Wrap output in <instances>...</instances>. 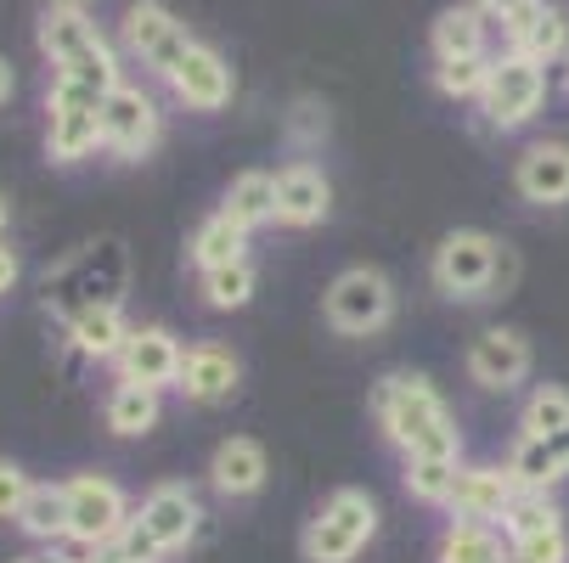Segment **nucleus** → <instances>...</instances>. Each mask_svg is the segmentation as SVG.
<instances>
[{
	"instance_id": "nucleus-4",
	"label": "nucleus",
	"mask_w": 569,
	"mask_h": 563,
	"mask_svg": "<svg viewBox=\"0 0 569 563\" xmlns=\"http://www.w3.org/2000/svg\"><path fill=\"white\" fill-rule=\"evenodd\" d=\"M513 277V254L502 237L491 231H479V225H457L440 237V249L429 260V282L440 299L451 304H479V299H491L502 282Z\"/></svg>"
},
{
	"instance_id": "nucleus-40",
	"label": "nucleus",
	"mask_w": 569,
	"mask_h": 563,
	"mask_svg": "<svg viewBox=\"0 0 569 563\" xmlns=\"http://www.w3.org/2000/svg\"><path fill=\"white\" fill-rule=\"evenodd\" d=\"M473 7H479L485 18H491V23H502V18H513L519 7H530V0H473Z\"/></svg>"
},
{
	"instance_id": "nucleus-42",
	"label": "nucleus",
	"mask_w": 569,
	"mask_h": 563,
	"mask_svg": "<svg viewBox=\"0 0 569 563\" xmlns=\"http://www.w3.org/2000/svg\"><path fill=\"white\" fill-rule=\"evenodd\" d=\"M79 563H124L119 546H91V552H79Z\"/></svg>"
},
{
	"instance_id": "nucleus-14",
	"label": "nucleus",
	"mask_w": 569,
	"mask_h": 563,
	"mask_svg": "<svg viewBox=\"0 0 569 563\" xmlns=\"http://www.w3.org/2000/svg\"><path fill=\"white\" fill-rule=\"evenodd\" d=\"M237 389H242V361H237L231 344H220V339L187 344L181 378H176V394L187 400V406H226Z\"/></svg>"
},
{
	"instance_id": "nucleus-35",
	"label": "nucleus",
	"mask_w": 569,
	"mask_h": 563,
	"mask_svg": "<svg viewBox=\"0 0 569 563\" xmlns=\"http://www.w3.org/2000/svg\"><path fill=\"white\" fill-rule=\"evenodd\" d=\"M508 552H513V563H569V524L547 530V535H530V541H513Z\"/></svg>"
},
{
	"instance_id": "nucleus-34",
	"label": "nucleus",
	"mask_w": 569,
	"mask_h": 563,
	"mask_svg": "<svg viewBox=\"0 0 569 563\" xmlns=\"http://www.w3.org/2000/svg\"><path fill=\"white\" fill-rule=\"evenodd\" d=\"M485 79H491V57H446V62H435V91L451 97V102H462V97L479 102Z\"/></svg>"
},
{
	"instance_id": "nucleus-31",
	"label": "nucleus",
	"mask_w": 569,
	"mask_h": 563,
	"mask_svg": "<svg viewBox=\"0 0 569 563\" xmlns=\"http://www.w3.org/2000/svg\"><path fill=\"white\" fill-rule=\"evenodd\" d=\"M563 524H569V519H563L558 496H547V491H519L497 530H502L508 546H513V541H530V535H547V530H563Z\"/></svg>"
},
{
	"instance_id": "nucleus-19",
	"label": "nucleus",
	"mask_w": 569,
	"mask_h": 563,
	"mask_svg": "<svg viewBox=\"0 0 569 563\" xmlns=\"http://www.w3.org/2000/svg\"><path fill=\"white\" fill-rule=\"evenodd\" d=\"M164 86H170V97H176L181 108H192V113H220V108L231 102V91H237V79H231V62H226L214 46L192 40V51L181 57V68L164 79Z\"/></svg>"
},
{
	"instance_id": "nucleus-41",
	"label": "nucleus",
	"mask_w": 569,
	"mask_h": 563,
	"mask_svg": "<svg viewBox=\"0 0 569 563\" xmlns=\"http://www.w3.org/2000/svg\"><path fill=\"white\" fill-rule=\"evenodd\" d=\"M12 91H18V73H12V62H7V57H0V108L12 102Z\"/></svg>"
},
{
	"instance_id": "nucleus-47",
	"label": "nucleus",
	"mask_w": 569,
	"mask_h": 563,
	"mask_svg": "<svg viewBox=\"0 0 569 563\" xmlns=\"http://www.w3.org/2000/svg\"><path fill=\"white\" fill-rule=\"evenodd\" d=\"M563 79H569V57H563Z\"/></svg>"
},
{
	"instance_id": "nucleus-20",
	"label": "nucleus",
	"mask_w": 569,
	"mask_h": 563,
	"mask_svg": "<svg viewBox=\"0 0 569 563\" xmlns=\"http://www.w3.org/2000/svg\"><path fill=\"white\" fill-rule=\"evenodd\" d=\"M513 192L530 209H563L569 203V141H530L513 164Z\"/></svg>"
},
{
	"instance_id": "nucleus-23",
	"label": "nucleus",
	"mask_w": 569,
	"mask_h": 563,
	"mask_svg": "<svg viewBox=\"0 0 569 563\" xmlns=\"http://www.w3.org/2000/svg\"><path fill=\"white\" fill-rule=\"evenodd\" d=\"M220 214H231L242 231H266V225H277V175L271 170H242V175H231V187H226V198H220Z\"/></svg>"
},
{
	"instance_id": "nucleus-38",
	"label": "nucleus",
	"mask_w": 569,
	"mask_h": 563,
	"mask_svg": "<svg viewBox=\"0 0 569 563\" xmlns=\"http://www.w3.org/2000/svg\"><path fill=\"white\" fill-rule=\"evenodd\" d=\"M113 546H119V557H124V563H170L164 552L152 546V535L136 524V513H130V524H124V535H119Z\"/></svg>"
},
{
	"instance_id": "nucleus-2",
	"label": "nucleus",
	"mask_w": 569,
	"mask_h": 563,
	"mask_svg": "<svg viewBox=\"0 0 569 563\" xmlns=\"http://www.w3.org/2000/svg\"><path fill=\"white\" fill-rule=\"evenodd\" d=\"M34 46L51 62V73H73V79H86V86H97V91H113L124 79L113 40L97 29V18L86 7H57L51 0V7L40 12V23H34Z\"/></svg>"
},
{
	"instance_id": "nucleus-6",
	"label": "nucleus",
	"mask_w": 569,
	"mask_h": 563,
	"mask_svg": "<svg viewBox=\"0 0 569 563\" xmlns=\"http://www.w3.org/2000/svg\"><path fill=\"white\" fill-rule=\"evenodd\" d=\"M102 102L108 91L86 86L73 73H51V86H46V158L51 164L73 170L102 147Z\"/></svg>"
},
{
	"instance_id": "nucleus-5",
	"label": "nucleus",
	"mask_w": 569,
	"mask_h": 563,
	"mask_svg": "<svg viewBox=\"0 0 569 563\" xmlns=\"http://www.w3.org/2000/svg\"><path fill=\"white\" fill-rule=\"evenodd\" d=\"M383 530V513H378V496L361 491V485H339L328 502H321L299 535V552L305 563H356Z\"/></svg>"
},
{
	"instance_id": "nucleus-8",
	"label": "nucleus",
	"mask_w": 569,
	"mask_h": 563,
	"mask_svg": "<svg viewBox=\"0 0 569 563\" xmlns=\"http://www.w3.org/2000/svg\"><path fill=\"white\" fill-rule=\"evenodd\" d=\"M62 485H68V546L91 552V546H113L124 535L136 507H130L119 479H108V473H73V479H62Z\"/></svg>"
},
{
	"instance_id": "nucleus-37",
	"label": "nucleus",
	"mask_w": 569,
	"mask_h": 563,
	"mask_svg": "<svg viewBox=\"0 0 569 563\" xmlns=\"http://www.w3.org/2000/svg\"><path fill=\"white\" fill-rule=\"evenodd\" d=\"M288 135H293V147H316L321 135H328V108H321V102H299L288 113Z\"/></svg>"
},
{
	"instance_id": "nucleus-25",
	"label": "nucleus",
	"mask_w": 569,
	"mask_h": 563,
	"mask_svg": "<svg viewBox=\"0 0 569 563\" xmlns=\"http://www.w3.org/2000/svg\"><path fill=\"white\" fill-rule=\"evenodd\" d=\"M130 339V321H124V304H97L86 315L68 321V344L86 355V361H113Z\"/></svg>"
},
{
	"instance_id": "nucleus-36",
	"label": "nucleus",
	"mask_w": 569,
	"mask_h": 563,
	"mask_svg": "<svg viewBox=\"0 0 569 563\" xmlns=\"http://www.w3.org/2000/svg\"><path fill=\"white\" fill-rule=\"evenodd\" d=\"M29 491H34V479L18 462H0V519H18L23 502H29Z\"/></svg>"
},
{
	"instance_id": "nucleus-43",
	"label": "nucleus",
	"mask_w": 569,
	"mask_h": 563,
	"mask_svg": "<svg viewBox=\"0 0 569 563\" xmlns=\"http://www.w3.org/2000/svg\"><path fill=\"white\" fill-rule=\"evenodd\" d=\"M547 440H552V451H558V462L569 468V429H558V434H547Z\"/></svg>"
},
{
	"instance_id": "nucleus-22",
	"label": "nucleus",
	"mask_w": 569,
	"mask_h": 563,
	"mask_svg": "<svg viewBox=\"0 0 569 563\" xmlns=\"http://www.w3.org/2000/svg\"><path fill=\"white\" fill-rule=\"evenodd\" d=\"M435 563H513L508 535L497 524H473V519H446L435 541Z\"/></svg>"
},
{
	"instance_id": "nucleus-30",
	"label": "nucleus",
	"mask_w": 569,
	"mask_h": 563,
	"mask_svg": "<svg viewBox=\"0 0 569 563\" xmlns=\"http://www.w3.org/2000/svg\"><path fill=\"white\" fill-rule=\"evenodd\" d=\"M508 51H519V57H525V62H536V68L563 62V57H569V12L541 7V12H536V23H530L525 34H513V40H508Z\"/></svg>"
},
{
	"instance_id": "nucleus-10",
	"label": "nucleus",
	"mask_w": 569,
	"mask_h": 563,
	"mask_svg": "<svg viewBox=\"0 0 569 563\" xmlns=\"http://www.w3.org/2000/svg\"><path fill=\"white\" fill-rule=\"evenodd\" d=\"M119 40L152 79H170L181 68V57L192 51V29L164 7V0H136V7H124Z\"/></svg>"
},
{
	"instance_id": "nucleus-26",
	"label": "nucleus",
	"mask_w": 569,
	"mask_h": 563,
	"mask_svg": "<svg viewBox=\"0 0 569 563\" xmlns=\"http://www.w3.org/2000/svg\"><path fill=\"white\" fill-rule=\"evenodd\" d=\"M485 40H491V18H485L473 0L468 7H446L429 29V46H435V62L446 57H485Z\"/></svg>"
},
{
	"instance_id": "nucleus-46",
	"label": "nucleus",
	"mask_w": 569,
	"mask_h": 563,
	"mask_svg": "<svg viewBox=\"0 0 569 563\" xmlns=\"http://www.w3.org/2000/svg\"><path fill=\"white\" fill-rule=\"evenodd\" d=\"M18 563H40V552H34V557H18Z\"/></svg>"
},
{
	"instance_id": "nucleus-16",
	"label": "nucleus",
	"mask_w": 569,
	"mask_h": 563,
	"mask_svg": "<svg viewBox=\"0 0 569 563\" xmlns=\"http://www.w3.org/2000/svg\"><path fill=\"white\" fill-rule=\"evenodd\" d=\"M333 214V181L321 164H310V158H293V164L277 170V225L288 231H316L328 225Z\"/></svg>"
},
{
	"instance_id": "nucleus-45",
	"label": "nucleus",
	"mask_w": 569,
	"mask_h": 563,
	"mask_svg": "<svg viewBox=\"0 0 569 563\" xmlns=\"http://www.w3.org/2000/svg\"><path fill=\"white\" fill-rule=\"evenodd\" d=\"M57 7H91V0H57Z\"/></svg>"
},
{
	"instance_id": "nucleus-39",
	"label": "nucleus",
	"mask_w": 569,
	"mask_h": 563,
	"mask_svg": "<svg viewBox=\"0 0 569 563\" xmlns=\"http://www.w3.org/2000/svg\"><path fill=\"white\" fill-rule=\"evenodd\" d=\"M18 277H23V260H18V249H7V243H0V299H7V293L18 288Z\"/></svg>"
},
{
	"instance_id": "nucleus-12",
	"label": "nucleus",
	"mask_w": 569,
	"mask_h": 563,
	"mask_svg": "<svg viewBox=\"0 0 569 563\" xmlns=\"http://www.w3.org/2000/svg\"><path fill=\"white\" fill-rule=\"evenodd\" d=\"M136 524L152 535L158 552L176 557V552H187V546L198 541V530H203V502H198V491L187 485V479H164V485H152V491L141 496Z\"/></svg>"
},
{
	"instance_id": "nucleus-27",
	"label": "nucleus",
	"mask_w": 569,
	"mask_h": 563,
	"mask_svg": "<svg viewBox=\"0 0 569 563\" xmlns=\"http://www.w3.org/2000/svg\"><path fill=\"white\" fill-rule=\"evenodd\" d=\"M29 541H40V546H62L68 541V485L62 479H51V485H34L29 491V502H23V513L12 519Z\"/></svg>"
},
{
	"instance_id": "nucleus-17",
	"label": "nucleus",
	"mask_w": 569,
	"mask_h": 563,
	"mask_svg": "<svg viewBox=\"0 0 569 563\" xmlns=\"http://www.w3.org/2000/svg\"><path fill=\"white\" fill-rule=\"evenodd\" d=\"M271 479V456L254 434H226L209 451V485L220 502H254Z\"/></svg>"
},
{
	"instance_id": "nucleus-9",
	"label": "nucleus",
	"mask_w": 569,
	"mask_h": 563,
	"mask_svg": "<svg viewBox=\"0 0 569 563\" xmlns=\"http://www.w3.org/2000/svg\"><path fill=\"white\" fill-rule=\"evenodd\" d=\"M541 102H547V68L525 62L519 51L491 57V79H485V91H479L485 124L502 130V135H513V130H525V124L541 113Z\"/></svg>"
},
{
	"instance_id": "nucleus-7",
	"label": "nucleus",
	"mask_w": 569,
	"mask_h": 563,
	"mask_svg": "<svg viewBox=\"0 0 569 563\" xmlns=\"http://www.w3.org/2000/svg\"><path fill=\"white\" fill-rule=\"evenodd\" d=\"M321 315H328V328L345 333V339H372L395 321V282L378 265H350L328 282V293H321Z\"/></svg>"
},
{
	"instance_id": "nucleus-15",
	"label": "nucleus",
	"mask_w": 569,
	"mask_h": 563,
	"mask_svg": "<svg viewBox=\"0 0 569 563\" xmlns=\"http://www.w3.org/2000/svg\"><path fill=\"white\" fill-rule=\"evenodd\" d=\"M181 355H187V344L164 328V321H147V328H130L124 350L113 355V372L124 383H147V389L164 394L181 378Z\"/></svg>"
},
{
	"instance_id": "nucleus-32",
	"label": "nucleus",
	"mask_w": 569,
	"mask_h": 563,
	"mask_svg": "<svg viewBox=\"0 0 569 563\" xmlns=\"http://www.w3.org/2000/svg\"><path fill=\"white\" fill-rule=\"evenodd\" d=\"M198 288H203V304H209V310H249L254 293H260V265H254V260H237V265L203 271Z\"/></svg>"
},
{
	"instance_id": "nucleus-13",
	"label": "nucleus",
	"mask_w": 569,
	"mask_h": 563,
	"mask_svg": "<svg viewBox=\"0 0 569 563\" xmlns=\"http://www.w3.org/2000/svg\"><path fill=\"white\" fill-rule=\"evenodd\" d=\"M462 366H468V383H479L485 394H513V389L530 383L536 350H530V339H525L519 328H485V333L468 344Z\"/></svg>"
},
{
	"instance_id": "nucleus-33",
	"label": "nucleus",
	"mask_w": 569,
	"mask_h": 563,
	"mask_svg": "<svg viewBox=\"0 0 569 563\" xmlns=\"http://www.w3.org/2000/svg\"><path fill=\"white\" fill-rule=\"evenodd\" d=\"M558 429H569V389H558V383L530 389V400L519 406V434L547 440V434H558Z\"/></svg>"
},
{
	"instance_id": "nucleus-18",
	"label": "nucleus",
	"mask_w": 569,
	"mask_h": 563,
	"mask_svg": "<svg viewBox=\"0 0 569 563\" xmlns=\"http://www.w3.org/2000/svg\"><path fill=\"white\" fill-rule=\"evenodd\" d=\"M513 496H519V485H513L508 462H462L446 513L451 519H473V524H502V513L513 507Z\"/></svg>"
},
{
	"instance_id": "nucleus-44",
	"label": "nucleus",
	"mask_w": 569,
	"mask_h": 563,
	"mask_svg": "<svg viewBox=\"0 0 569 563\" xmlns=\"http://www.w3.org/2000/svg\"><path fill=\"white\" fill-rule=\"evenodd\" d=\"M7 214H12V203H7V192H0V231H7Z\"/></svg>"
},
{
	"instance_id": "nucleus-29",
	"label": "nucleus",
	"mask_w": 569,
	"mask_h": 563,
	"mask_svg": "<svg viewBox=\"0 0 569 563\" xmlns=\"http://www.w3.org/2000/svg\"><path fill=\"white\" fill-rule=\"evenodd\" d=\"M457 468L462 456H400V485L418 507H446L457 491Z\"/></svg>"
},
{
	"instance_id": "nucleus-28",
	"label": "nucleus",
	"mask_w": 569,
	"mask_h": 563,
	"mask_svg": "<svg viewBox=\"0 0 569 563\" xmlns=\"http://www.w3.org/2000/svg\"><path fill=\"white\" fill-rule=\"evenodd\" d=\"M508 473H513V485H519V491H547V496L569 479V468L558 462L552 440H536V434H519V440H513V451H508Z\"/></svg>"
},
{
	"instance_id": "nucleus-11",
	"label": "nucleus",
	"mask_w": 569,
	"mask_h": 563,
	"mask_svg": "<svg viewBox=\"0 0 569 563\" xmlns=\"http://www.w3.org/2000/svg\"><path fill=\"white\" fill-rule=\"evenodd\" d=\"M158 141H164V113H158L152 91L119 79L102 102V152H113L119 164H141V158H152Z\"/></svg>"
},
{
	"instance_id": "nucleus-21",
	"label": "nucleus",
	"mask_w": 569,
	"mask_h": 563,
	"mask_svg": "<svg viewBox=\"0 0 569 563\" xmlns=\"http://www.w3.org/2000/svg\"><path fill=\"white\" fill-rule=\"evenodd\" d=\"M102 418H108V429L119 440H147L158 423H164V394L147 389V383H124L119 378L108 389V400H102Z\"/></svg>"
},
{
	"instance_id": "nucleus-24",
	"label": "nucleus",
	"mask_w": 569,
	"mask_h": 563,
	"mask_svg": "<svg viewBox=\"0 0 569 563\" xmlns=\"http://www.w3.org/2000/svg\"><path fill=\"white\" fill-rule=\"evenodd\" d=\"M187 260H192V271L203 277V271H220V265H237V260H249V231H242L231 214H209V220H198V231H192V243H187Z\"/></svg>"
},
{
	"instance_id": "nucleus-3",
	"label": "nucleus",
	"mask_w": 569,
	"mask_h": 563,
	"mask_svg": "<svg viewBox=\"0 0 569 563\" xmlns=\"http://www.w3.org/2000/svg\"><path fill=\"white\" fill-rule=\"evenodd\" d=\"M124 288H130V254L119 237H102V243L68 254L57 271H46V310L68 328L73 315H86L97 304H124Z\"/></svg>"
},
{
	"instance_id": "nucleus-1",
	"label": "nucleus",
	"mask_w": 569,
	"mask_h": 563,
	"mask_svg": "<svg viewBox=\"0 0 569 563\" xmlns=\"http://www.w3.org/2000/svg\"><path fill=\"white\" fill-rule=\"evenodd\" d=\"M372 423L400 456H462V429L423 372H383L372 383Z\"/></svg>"
}]
</instances>
